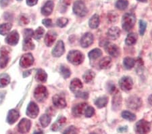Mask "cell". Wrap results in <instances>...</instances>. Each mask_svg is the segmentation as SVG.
Instances as JSON below:
<instances>
[{
  "instance_id": "1",
  "label": "cell",
  "mask_w": 152,
  "mask_h": 134,
  "mask_svg": "<svg viewBox=\"0 0 152 134\" xmlns=\"http://www.w3.org/2000/svg\"><path fill=\"white\" fill-rule=\"evenodd\" d=\"M136 22V17L133 13H126L122 16V26L126 31H129L134 27Z\"/></svg>"
},
{
  "instance_id": "2",
  "label": "cell",
  "mask_w": 152,
  "mask_h": 134,
  "mask_svg": "<svg viewBox=\"0 0 152 134\" xmlns=\"http://www.w3.org/2000/svg\"><path fill=\"white\" fill-rule=\"evenodd\" d=\"M84 55L78 50H72L68 53L67 59L74 65H79L84 60Z\"/></svg>"
},
{
  "instance_id": "3",
  "label": "cell",
  "mask_w": 152,
  "mask_h": 134,
  "mask_svg": "<svg viewBox=\"0 0 152 134\" xmlns=\"http://www.w3.org/2000/svg\"><path fill=\"white\" fill-rule=\"evenodd\" d=\"M48 92L47 88L43 85H39L34 91V97L38 102H42L47 99Z\"/></svg>"
},
{
  "instance_id": "4",
  "label": "cell",
  "mask_w": 152,
  "mask_h": 134,
  "mask_svg": "<svg viewBox=\"0 0 152 134\" xmlns=\"http://www.w3.org/2000/svg\"><path fill=\"white\" fill-rule=\"evenodd\" d=\"M134 129L138 134H146L151 130V123L148 121L142 119L136 123Z\"/></svg>"
},
{
  "instance_id": "5",
  "label": "cell",
  "mask_w": 152,
  "mask_h": 134,
  "mask_svg": "<svg viewBox=\"0 0 152 134\" xmlns=\"http://www.w3.org/2000/svg\"><path fill=\"white\" fill-rule=\"evenodd\" d=\"M73 12L74 13L80 17H83L87 15L88 10L84 2L81 0H78L74 4L73 6Z\"/></svg>"
},
{
  "instance_id": "6",
  "label": "cell",
  "mask_w": 152,
  "mask_h": 134,
  "mask_svg": "<svg viewBox=\"0 0 152 134\" xmlns=\"http://www.w3.org/2000/svg\"><path fill=\"white\" fill-rule=\"evenodd\" d=\"M142 105V100L140 97L136 96L129 97L126 100V106L132 110H138Z\"/></svg>"
},
{
  "instance_id": "7",
  "label": "cell",
  "mask_w": 152,
  "mask_h": 134,
  "mask_svg": "<svg viewBox=\"0 0 152 134\" xmlns=\"http://www.w3.org/2000/svg\"><path fill=\"white\" fill-rule=\"evenodd\" d=\"M119 86L122 90L129 92L131 90L133 86V81L131 77L125 76L122 77L119 81Z\"/></svg>"
},
{
  "instance_id": "8",
  "label": "cell",
  "mask_w": 152,
  "mask_h": 134,
  "mask_svg": "<svg viewBox=\"0 0 152 134\" xmlns=\"http://www.w3.org/2000/svg\"><path fill=\"white\" fill-rule=\"evenodd\" d=\"M39 113V108L37 104L34 102H31L28 104L26 108V115L31 119H35Z\"/></svg>"
},
{
  "instance_id": "9",
  "label": "cell",
  "mask_w": 152,
  "mask_h": 134,
  "mask_svg": "<svg viewBox=\"0 0 152 134\" xmlns=\"http://www.w3.org/2000/svg\"><path fill=\"white\" fill-rule=\"evenodd\" d=\"M34 63V58L31 53L24 54L20 60V65L23 68H28L31 67Z\"/></svg>"
},
{
  "instance_id": "10",
  "label": "cell",
  "mask_w": 152,
  "mask_h": 134,
  "mask_svg": "<svg viewBox=\"0 0 152 134\" xmlns=\"http://www.w3.org/2000/svg\"><path fill=\"white\" fill-rule=\"evenodd\" d=\"M31 122L29 119H23L19 122L18 125V130L20 133H27L31 130Z\"/></svg>"
},
{
  "instance_id": "11",
  "label": "cell",
  "mask_w": 152,
  "mask_h": 134,
  "mask_svg": "<svg viewBox=\"0 0 152 134\" xmlns=\"http://www.w3.org/2000/svg\"><path fill=\"white\" fill-rule=\"evenodd\" d=\"M94 41V37L93 35V34L91 33H86L83 35L81 39H80V43L83 48H86L89 47L91 45L93 44Z\"/></svg>"
},
{
  "instance_id": "12",
  "label": "cell",
  "mask_w": 152,
  "mask_h": 134,
  "mask_svg": "<svg viewBox=\"0 0 152 134\" xmlns=\"http://www.w3.org/2000/svg\"><path fill=\"white\" fill-rule=\"evenodd\" d=\"M19 34L17 31H12L9 33L6 38V42L10 45H16L19 41Z\"/></svg>"
},
{
  "instance_id": "13",
  "label": "cell",
  "mask_w": 152,
  "mask_h": 134,
  "mask_svg": "<svg viewBox=\"0 0 152 134\" xmlns=\"http://www.w3.org/2000/svg\"><path fill=\"white\" fill-rule=\"evenodd\" d=\"M105 50L112 56L116 58L120 54V49L116 45L107 42L105 44Z\"/></svg>"
},
{
  "instance_id": "14",
  "label": "cell",
  "mask_w": 152,
  "mask_h": 134,
  "mask_svg": "<svg viewBox=\"0 0 152 134\" xmlns=\"http://www.w3.org/2000/svg\"><path fill=\"white\" fill-rule=\"evenodd\" d=\"M65 52V47H64V43L62 40L58 41L57 43H56L54 48L53 49L52 51V55L54 57L58 58L60 57L61 56L64 54V53Z\"/></svg>"
},
{
  "instance_id": "15",
  "label": "cell",
  "mask_w": 152,
  "mask_h": 134,
  "mask_svg": "<svg viewBox=\"0 0 152 134\" xmlns=\"http://www.w3.org/2000/svg\"><path fill=\"white\" fill-rule=\"evenodd\" d=\"M87 107V104L85 102H82V103H79L75 105L72 108V114L75 116H80L82 114L85 113L86 108Z\"/></svg>"
},
{
  "instance_id": "16",
  "label": "cell",
  "mask_w": 152,
  "mask_h": 134,
  "mask_svg": "<svg viewBox=\"0 0 152 134\" xmlns=\"http://www.w3.org/2000/svg\"><path fill=\"white\" fill-rule=\"evenodd\" d=\"M53 104L58 108H64L66 106L65 97L59 94H56L53 97Z\"/></svg>"
},
{
  "instance_id": "17",
  "label": "cell",
  "mask_w": 152,
  "mask_h": 134,
  "mask_svg": "<svg viewBox=\"0 0 152 134\" xmlns=\"http://www.w3.org/2000/svg\"><path fill=\"white\" fill-rule=\"evenodd\" d=\"M20 117L19 112L15 109H12L8 112V116H7V122L10 125H13L18 121Z\"/></svg>"
},
{
  "instance_id": "18",
  "label": "cell",
  "mask_w": 152,
  "mask_h": 134,
  "mask_svg": "<svg viewBox=\"0 0 152 134\" xmlns=\"http://www.w3.org/2000/svg\"><path fill=\"white\" fill-rule=\"evenodd\" d=\"M57 38V33L53 31H50L45 37V43L48 47H51Z\"/></svg>"
},
{
  "instance_id": "19",
  "label": "cell",
  "mask_w": 152,
  "mask_h": 134,
  "mask_svg": "<svg viewBox=\"0 0 152 134\" xmlns=\"http://www.w3.org/2000/svg\"><path fill=\"white\" fill-rule=\"evenodd\" d=\"M83 85L81 81L79 79L75 78V79H72V81L70 82V89L74 93H77V92H80V90L83 88Z\"/></svg>"
},
{
  "instance_id": "20",
  "label": "cell",
  "mask_w": 152,
  "mask_h": 134,
  "mask_svg": "<svg viewBox=\"0 0 152 134\" xmlns=\"http://www.w3.org/2000/svg\"><path fill=\"white\" fill-rule=\"evenodd\" d=\"M121 33V29L118 27H117V26H113V27H111L108 29V31L107 32V35L110 40H115L119 37Z\"/></svg>"
},
{
  "instance_id": "21",
  "label": "cell",
  "mask_w": 152,
  "mask_h": 134,
  "mask_svg": "<svg viewBox=\"0 0 152 134\" xmlns=\"http://www.w3.org/2000/svg\"><path fill=\"white\" fill-rule=\"evenodd\" d=\"M53 7H54V3L53 1H48L41 9V13L45 16H50L52 13Z\"/></svg>"
},
{
  "instance_id": "22",
  "label": "cell",
  "mask_w": 152,
  "mask_h": 134,
  "mask_svg": "<svg viewBox=\"0 0 152 134\" xmlns=\"http://www.w3.org/2000/svg\"><path fill=\"white\" fill-rule=\"evenodd\" d=\"M122 105V96L120 92H117L114 95L113 100H112V108L114 111H117L118 109L121 108Z\"/></svg>"
},
{
  "instance_id": "23",
  "label": "cell",
  "mask_w": 152,
  "mask_h": 134,
  "mask_svg": "<svg viewBox=\"0 0 152 134\" xmlns=\"http://www.w3.org/2000/svg\"><path fill=\"white\" fill-rule=\"evenodd\" d=\"M66 118L64 117V116H61L60 118H59L56 121L55 123L53 124L52 127H51V130L53 131L60 130L62 127V126L66 123Z\"/></svg>"
},
{
  "instance_id": "24",
  "label": "cell",
  "mask_w": 152,
  "mask_h": 134,
  "mask_svg": "<svg viewBox=\"0 0 152 134\" xmlns=\"http://www.w3.org/2000/svg\"><path fill=\"white\" fill-rule=\"evenodd\" d=\"M35 79L37 80V81H38L39 83H45L47 81L48 79L47 73H46L45 70H43V69H39L36 73Z\"/></svg>"
},
{
  "instance_id": "25",
  "label": "cell",
  "mask_w": 152,
  "mask_h": 134,
  "mask_svg": "<svg viewBox=\"0 0 152 134\" xmlns=\"http://www.w3.org/2000/svg\"><path fill=\"white\" fill-rule=\"evenodd\" d=\"M99 16L98 14H94L89 21V25L90 28L97 29L99 25Z\"/></svg>"
},
{
  "instance_id": "26",
  "label": "cell",
  "mask_w": 152,
  "mask_h": 134,
  "mask_svg": "<svg viewBox=\"0 0 152 134\" xmlns=\"http://www.w3.org/2000/svg\"><path fill=\"white\" fill-rule=\"evenodd\" d=\"M123 64L125 69L130 70L134 67V64H135V60L133 58L126 57L123 60Z\"/></svg>"
},
{
  "instance_id": "27",
  "label": "cell",
  "mask_w": 152,
  "mask_h": 134,
  "mask_svg": "<svg viewBox=\"0 0 152 134\" xmlns=\"http://www.w3.org/2000/svg\"><path fill=\"white\" fill-rule=\"evenodd\" d=\"M137 41V35L135 33H130L126 37V40H125V43L127 45H133L135 44Z\"/></svg>"
},
{
  "instance_id": "28",
  "label": "cell",
  "mask_w": 152,
  "mask_h": 134,
  "mask_svg": "<svg viewBox=\"0 0 152 134\" xmlns=\"http://www.w3.org/2000/svg\"><path fill=\"white\" fill-rule=\"evenodd\" d=\"M112 64V59L110 56L104 57L103 59L100 60L99 63V67L102 69H106L110 67V66Z\"/></svg>"
},
{
  "instance_id": "29",
  "label": "cell",
  "mask_w": 152,
  "mask_h": 134,
  "mask_svg": "<svg viewBox=\"0 0 152 134\" xmlns=\"http://www.w3.org/2000/svg\"><path fill=\"white\" fill-rule=\"evenodd\" d=\"M35 48V44H34L31 39H24L23 49L24 51L33 50Z\"/></svg>"
},
{
  "instance_id": "30",
  "label": "cell",
  "mask_w": 152,
  "mask_h": 134,
  "mask_svg": "<svg viewBox=\"0 0 152 134\" xmlns=\"http://www.w3.org/2000/svg\"><path fill=\"white\" fill-rule=\"evenodd\" d=\"M107 102H108V99H107V97L106 96H102V97H99L96 100L95 104V105L97 106V108H104L105 106L107 105Z\"/></svg>"
},
{
  "instance_id": "31",
  "label": "cell",
  "mask_w": 152,
  "mask_h": 134,
  "mask_svg": "<svg viewBox=\"0 0 152 134\" xmlns=\"http://www.w3.org/2000/svg\"><path fill=\"white\" fill-rule=\"evenodd\" d=\"M12 27L10 23H4L0 25V35H6L10 33Z\"/></svg>"
},
{
  "instance_id": "32",
  "label": "cell",
  "mask_w": 152,
  "mask_h": 134,
  "mask_svg": "<svg viewBox=\"0 0 152 134\" xmlns=\"http://www.w3.org/2000/svg\"><path fill=\"white\" fill-rule=\"evenodd\" d=\"M10 83V77L8 74H2L0 75V88L7 86Z\"/></svg>"
},
{
  "instance_id": "33",
  "label": "cell",
  "mask_w": 152,
  "mask_h": 134,
  "mask_svg": "<svg viewBox=\"0 0 152 134\" xmlns=\"http://www.w3.org/2000/svg\"><path fill=\"white\" fill-rule=\"evenodd\" d=\"M51 119L50 116L47 114H43L40 117V119H39V121H40L41 125H42L43 127H47L51 123Z\"/></svg>"
},
{
  "instance_id": "34",
  "label": "cell",
  "mask_w": 152,
  "mask_h": 134,
  "mask_svg": "<svg viewBox=\"0 0 152 134\" xmlns=\"http://www.w3.org/2000/svg\"><path fill=\"white\" fill-rule=\"evenodd\" d=\"M102 50L98 48H95V49H94V50H92L91 52H89V54H88L89 58L91 60L97 59L98 58L102 56Z\"/></svg>"
},
{
  "instance_id": "35",
  "label": "cell",
  "mask_w": 152,
  "mask_h": 134,
  "mask_svg": "<svg viewBox=\"0 0 152 134\" xmlns=\"http://www.w3.org/2000/svg\"><path fill=\"white\" fill-rule=\"evenodd\" d=\"M95 74L94 71H92V70H87V72H85V73L84 75H83V79H84V81L85 83H89L91 82L95 78Z\"/></svg>"
},
{
  "instance_id": "36",
  "label": "cell",
  "mask_w": 152,
  "mask_h": 134,
  "mask_svg": "<svg viewBox=\"0 0 152 134\" xmlns=\"http://www.w3.org/2000/svg\"><path fill=\"white\" fill-rule=\"evenodd\" d=\"M121 116L123 119L130 121H134L136 119L135 114L132 113L131 112L127 111H124L122 112L121 114Z\"/></svg>"
},
{
  "instance_id": "37",
  "label": "cell",
  "mask_w": 152,
  "mask_h": 134,
  "mask_svg": "<svg viewBox=\"0 0 152 134\" xmlns=\"http://www.w3.org/2000/svg\"><path fill=\"white\" fill-rule=\"evenodd\" d=\"M129 6V2L127 0H118L116 3V7L120 10H124Z\"/></svg>"
},
{
  "instance_id": "38",
  "label": "cell",
  "mask_w": 152,
  "mask_h": 134,
  "mask_svg": "<svg viewBox=\"0 0 152 134\" xmlns=\"http://www.w3.org/2000/svg\"><path fill=\"white\" fill-rule=\"evenodd\" d=\"M60 73L62 75V76L64 78V79H68L69 78L71 75V71L70 70L68 69L67 67L66 66L62 65L60 67Z\"/></svg>"
},
{
  "instance_id": "39",
  "label": "cell",
  "mask_w": 152,
  "mask_h": 134,
  "mask_svg": "<svg viewBox=\"0 0 152 134\" xmlns=\"http://www.w3.org/2000/svg\"><path fill=\"white\" fill-rule=\"evenodd\" d=\"M9 60L10 58L8 55H1V56H0V68L4 69L8 65Z\"/></svg>"
},
{
  "instance_id": "40",
  "label": "cell",
  "mask_w": 152,
  "mask_h": 134,
  "mask_svg": "<svg viewBox=\"0 0 152 134\" xmlns=\"http://www.w3.org/2000/svg\"><path fill=\"white\" fill-rule=\"evenodd\" d=\"M44 33H45V30H44V29L41 27V26H39V28L36 29L35 33H34V35H33L34 38L37 40H40V39L42 38V37L43 36Z\"/></svg>"
},
{
  "instance_id": "41",
  "label": "cell",
  "mask_w": 152,
  "mask_h": 134,
  "mask_svg": "<svg viewBox=\"0 0 152 134\" xmlns=\"http://www.w3.org/2000/svg\"><path fill=\"white\" fill-rule=\"evenodd\" d=\"M68 23V20L66 18H60L58 19L57 22H56V24L57 26L60 28H63L67 25Z\"/></svg>"
},
{
  "instance_id": "42",
  "label": "cell",
  "mask_w": 152,
  "mask_h": 134,
  "mask_svg": "<svg viewBox=\"0 0 152 134\" xmlns=\"http://www.w3.org/2000/svg\"><path fill=\"white\" fill-rule=\"evenodd\" d=\"M147 28V23L143 20L139 21V33L141 35H143Z\"/></svg>"
},
{
  "instance_id": "43",
  "label": "cell",
  "mask_w": 152,
  "mask_h": 134,
  "mask_svg": "<svg viewBox=\"0 0 152 134\" xmlns=\"http://www.w3.org/2000/svg\"><path fill=\"white\" fill-rule=\"evenodd\" d=\"M118 14L115 12H111L107 14V20L110 23H115L117 21Z\"/></svg>"
},
{
  "instance_id": "44",
  "label": "cell",
  "mask_w": 152,
  "mask_h": 134,
  "mask_svg": "<svg viewBox=\"0 0 152 134\" xmlns=\"http://www.w3.org/2000/svg\"><path fill=\"white\" fill-rule=\"evenodd\" d=\"M95 114V109L91 106H87L85 111V116L87 118H90Z\"/></svg>"
},
{
  "instance_id": "45",
  "label": "cell",
  "mask_w": 152,
  "mask_h": 134,
  "mask_svg": "<svg viewBox=\"0 0 152 134\" xmlns=\"http://www.w3.org/2000/svg\"><path fill=\"white\" fill-rule=\"evenodd\" d=\"M63 134H78V130L75 126H70L64 131Z\"/></svg>"
},
{
  "instance_id": "46",
  "label": "cell",
  "mask_w": 152,
  "mask_h": 134,
  "mask_svg": "<svg viewBox=\"0 0 152 134\" xmlns=\"http://www.w3.org/2000/svg\"><path fill=\"white\" fill-rule=\"evenodd\" d=\"M34 35L33 31L31 29H26L24 31V39H31Z\"/></svg>"
},
{
  "instance_id": "47",
  "label": "cell",
  "mask_w": 152,
  "mask_h": 134,
  "mask_svg": "<svg viewBox=\"0 0 152 134\" xmlns=\"http://www.w3.org/2000/svg\"><path fill=\"white\" fill-rule=\"evenodd\" d=\"M76 97L86 100L88 98V97H89V94H88V93H87V92H78L77 93H76Z\"/></svg>"
},
{
  "instance_id": "48",
  "label": "cell",
  "mask_w": 152,
  "mask_h": 134,
  "mask_svg": "<svg viewBox=\"0 0 152 134\" xmlns=\"http://www.w3.org/2000/svg\"><path fill=\"white\" fill-rule=\"evenodd\" d=\"M107 89L110 94H113L116 90V87L113 83H108L107 85Z\"/></svg>"
},
{
  "instance_id": "49",
  "label": "cell",
  "mask_w": 152,
  "mask_h": 134,
  "mask_svg": "<svg viewBox=\"0 0 152 134\" xmlns=\"http://www.w3.org/2000/svg\"><path fill=\"white\" fill-rule=\"evenodd\" d=\"M43 24L45 25L46 27L48 28H50L51 27V26H53V23H52V21L51 20L50 18H46V19H44L42 21Z\"/></svg>"
},
{
  "instance_id": "50",
  "label": "cell",
  "mask_w": 152,
  "mask_h": 134,
  "mask_svg": "<svg viewBox=\"0 0 152 134\" xmlns=\"http://www.w3.org/2000/svg\"><path fill=\"white\" fill-rule=\"evenodd\" d=\"M20 23L24 24V25H25V24H27L29 23V21L27 17L22 16L20 17Z\"/></svg>"
},
{
  "instance_id": "51",
  "label": "cell",
  "mask_w": 152,
  "mask_h": 134,
  "mask_svg": "<svg viewBox=\"0 0 152 134\" xmlns=\"http://www.w3.org/2000/svg\"><path fill=\"white\" fill-rule=\"evenodd\" d=\"M10 50L7 47H3L0 50V53L1 55H8Z\"/></svg>"
},
{
  "instance_id": "52",
  "label": "cell",
  "mask_w": 152,
  "mask_h": 134,
  "mask_svg": "<svg viewBox=\"0 0 152 134\" xmlns=\"http://www.w3.org/2000/svg\"><path fill=\"white\" fill-rule=\"evenodd\" d=\"M12 0H1L0 1V5L1 7H6L10 3Z\"/></svg>"
},
{
  "instance_id": "53",
  "label": "cell",
  "mask_w": 152,
  "mask_h": 134,
  "mask_svg": "<svg viewBox=\"0 0 152 134\" xmlns=\"http://www.w3.org/2000/svg\"><path fill=\"white\" fill-rule=\"evenodd\" d=\"M38 0H26V4L29 6H33L37 3Z\"/></svg>"
},
{
  "instance_id": "54",
  "label": "cell",
  "mask_w": 152,
  "mask_h": 134,
  "mask_svg": "<svg viewBox=\"0 0 152 134\" xmlns=\"http://www.w3.org/2000/svg\"><path fill=\"white\" fill-rule=\"evenodd\" d=\"M5 96H6V93H5V92L0 91V104L3 102L5 98Z\"/></svg>"
},
{
  "instance_id": "55",
  "label": "cell",
  "mask_w": 152,
  "mask_h": 134,
  "mask_svg": "<svg viewBox=\"0 0 152 134\" xmlns=\"http://www.w3.org/2000/svg\"><path fill=\"white\" fill-rule=\"evenodd\" d=\"M128 130V127L127 126H124V127H121L118 129V131H119L120 133H123V132H126V131Z\"/></svg>"
},
{
  "instance_id": "56",
  "label": "cell",
  "mask_w": 152,
  "mask_h": 134,
  "mask_svg": "<svg viewBox=\"0 0 152 134\" xmlns=\"http://www.w3.org/2000/svg\"><path fill=\"white\" fill-rule=\"evenodd\" d=\"M30 74H31V70H28V71H26V72H24L23 76H24V77H26V76L28 77Z\"/></svg>"
},
{
  "instance_id": "57",
  "label": "cell",
  "mask_w": 152,
  "mask_h": 134,
  "mask_svg": "<svg viewBox=\"0 0 152 134\" xmlns=\"http://www.w3.org/2000/svg\"><path fill=\"white\" fill-rule=\"evenodd\" d=\"M148 102L149 104H150L151 106H152V94L151 95V96H149V98H148Z\"/></svg>"
},
{
  "instance_id": "58",
  "label": "cell",
  "mask_w": 152,
  "mask_h": 134,
  "mask_svg": "<svg viewBox=\"0 0 152 134\" xmlns=\"http://www.w3.org/2000/svg\"><path fill=\"white\" fill-rule=\"evenodd\" d=\"M33 134H43L42 131H35V132L33 133Z\"/></svg>"
},
{
  "instance_id": "59",
  "label": "cell",
  "mask_w": 152,
  "mask_h": 134,
  "mask_svg": "<svg viewBox=\"0 0 152 134\" xmlns=\"http://www.w3.org/2000/svg\"><path fill=\"white\" fill-rule=\"evenodd\" d=\"M137 1H139L140 2H146L148 0H137Z\"/></svg>"
},
{
  "instance_id": "60",
  "label": "cell",
  "mask_w": 152,
  "mask_h": 134,
  "mask_svg": "<svg viewBox=\"0 0 152 134\" xmlns=\"http://www.w3.org/2000/svg\"><path fill=\"white\" fill-rule=\"evenodd\" d=\"M90 134H97V133H90Z\"/></svg>"
},
{
  "instance_id": "61",
  "label": "cell",
  "mask_w": 152,
  "mask_h": 134,
  "mask_svg": "<svg viewBox=\"0 0 152 134\" xmlns=\"http://www.w3.org/2000/svg\"><path fill=\"white\" fill-rule=\"evenodd\" d=\"M18 1H21V0H18Z\"/></svg>"
},
{
  "instance_id": "62",
  "label": "cell",
  "mask_w": 152,
  "mask_h": 134,
  "mask_svg": "<svg viewBox=\"0 0 152 134\" xmlns=\"http://www.w3.org/2000/svg\"><path fill=\"white\" fill-rule=\"evenodd\" d=\"M151 37H152V32H151Z\"/></svg>"
}]
</instances>
